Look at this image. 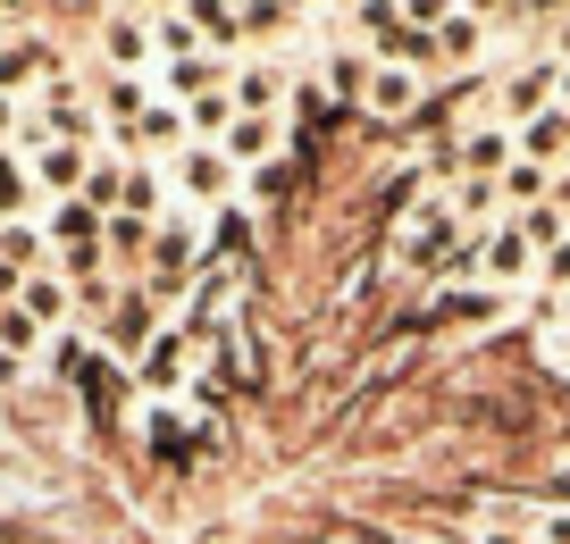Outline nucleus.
<instances>
[{"label": "nucleus", "mask_w": 570, "mask_h": 544, "mask_svg": "<svg viewBox=\"0 0 570 544\" xmlns=\"http://www.w3.org/2000/svg\"><path fill=\"white\" fill-rule=\"evenodd\" d=\"M470 268H479V277L503 294V285H520V277L537 268V244L520 235V218H503V227H487L479 244H470Z\"/></svg>", "instance_id": "nucleus-1"}, {"label": "nucleus", "mask_w": 570, "mask_h": 544, "mask_svg": "<svg viewBox=\"0 0 570 544\" xmlns=\"http://www.w3.org/2000/svg\"><path fill=\"white\" fill-rule=\"evenodd\" d=\"M142 260H151V285H142V294H151V301H168V294H177V285L202 268V235H194V227H160Z\"/></svg>", "instance_id": "nucleus-2"}, {"label": "nucleus", "mask_w": 570, "mask_h": 544, "mask_svg": "<svg viewBox=\"0 0 570 544\" xmlns=\"http://www.w3.org/2000/svg\"><path fill=\"white\" fill-rule=\"evenodd\" d=\"M411 109H420V76L403 68V59H377L370 76H361V118H411Z\"/></svg>", "instance_id": "nucleus-3"}, {"label": "nucleus", "mask_w": 570, "mask_h": 544, "mask_svg": "<svg viewBox=\"0 0 570 544\" xmlns=\"http://www.w3.org/2000/svg\"><path fill=\"white\" fill-rule=\"evenodd\" d=\"M135 369H142V386H151V394H177V386H185V369H194V327H160V335H151V352H142Z\"/></svg>", "instance_id": "nucleus-4"}, {"label": "nucleus", "mask_w": 570, "mask_h": 544, "mask_svg": "<svg viewBox=\"0 0 570 544\" xmlns=\"http://www.w3.org/2000/svg\"><path fill=\"white\" fill-rule=\"evenodd\" d=\"M26 168H35V185H51L59 201L68 194H85V142H42V135H26Z\"/></svg>", "instance_id": "nucleus-5"}, {"label": "nucleus", "mask_w": 570, "mask_h": 544, "mask_svg": "<svg viewBox=\"0 0 570 544\" xmlns=\"http://www.w3.org/2000/svg\"><path fill=\"white\" fill-rule=\"evenodd\" d=\"M101 335H109V352H126V360H142L151 352V294H126V301H109V318H101Z\"/></svg>", "instance_id": "nucleus-6"}, {"label": "nucleus", "mask_w": 570, "mask_h": 544, "mask_svg": "<svg viewBox=\"0 0 570 544\" xmlns=\"http://www.w3.org/2000/svg\"><path fill=\"white\" fill-rule=\"evenodd\" d=\"M35 76H42V85H59V76H68V68H59V51H51V42H9V51H0V92L35 85Z\"/></svg>", "instance_id": "nucleus-7"}, {"label": "nucleus", "mask_w": 570, "mask_h": 544, "mask_svg": "<svg viewBox=\"0 0 570 544\" xmlns=\"http://www.w3.org/2000/svg\"><path fill=\"white\" fill-rule=\"evenodd\" d=\"M570 151V109L553 101V109H537L529 126H520V159H537V168H546V159H562Z\"/></svg>", "instance_id": "nucleus-8"}, {"label": "nucleus", "mask_w": 570, "mask_h": 544, "mask_svg": "<svg viewBox=\"0 0 570 544\" xmlns=\"http://www.w3.org/2000/svg\"><path fill=\"white\" fill-rule=\"evenodd\" d=\"M51 244H59V251H92V244H101V210H92L85 194H68V201L51 210Z\"/></svg>", "instance_id": "nucleus-9"}, {"label": "nucleus", "mask_w": 570, "mask_h": 544, "mask_svg": "<svg viewBox=\"0 0 570 544\" xmlns=\"http://www.w3.org/2000/svg\"><path fill=\"white\" fill-rule=\"evenodd\" d=\"M76 394H85V411H92V419H118V394H126V377H118V360H101V352H92V360H85V377H76Z\"/></svg>", "instance_id": "nucleus-10"}, {"label": "nucleus", "mask_w": 570, "mask_h": 544, "mask_svg": "<svg viewBox=\"0 0 570 544\" xmlns=\"http://www.w3.org/2000/svg\"><path fill=\"white\" fill-rule=\"evenodd\" d=\"M177 185L194 201H227V151H177Z\"/></svg>", "instance_id": "nucleus-11"}, {"label": "nucleus", "mask_w": 570, "mask_h": 544, "mask_svg": "<svg viewBox=\"0 0 570 544\" xmlns=\"http://www.w3.org/2000/svg\"><path fill=\"white\" fill-rule=\"evenodd\" d=\"M68 301H76L68 277H26V285H18V310L35 318V327H59V318H68Z\"/></svg>", "instance_id": "nucleus-12"}, {"label": "nucleus", "mask_w": 570, "mask_h": 544, "mask_svg": "<svg viewBox=\"0 0 570 544\" xmlns=\"http://www.w3.org/2000/svg\"><path fill=\"white\" fill-rule=\"evenodd\" d=\"M109 68H142V59H151V26L135 18V9H126V18H109Z\"/></svg>", "instance_id": "nucleus-13"}, {"label": "nucleus", "mask_w": 570, "mask_h": 544, "mask_svg": "<svg viewBox=\"0 0 570 544\" xmlns=\"http://www.w3.org/2000/svg\"><path fill=\"white\" fill-rule=\"evenodd\" d=\"M101 251H118V260H142V251H151V218L109 210V218H101Z\"/></svg>", "instance_id": "nucleus-14"}, {"label": "nucleus", "mask_w": 570, "mask_h": 544, "mask_svg": "<svg viewBox=\"0 0 570 544\" xmlns=\"http://www.w3.org/2000/svg\"><path fill=\"white\" fill-rule=\"evenodd\" d=\"M26 201H35V168H26L18 151H0V227L26 218Z\"/></svg>", "instance_id": "nucleus-15"}, {"label": "nucleus", "mask_w": 570, "mask_h": 544, "mask_svg": "<svg viewBox=\"0 0 570 544\" xmlns=\"http://www.w3.org/2000/svg\"><path fill=\"white\" fill-rule=\"evenodd\" d=\"M218 142H227V159H268L277 151V118H235Z\"/></svg>", "instance_id": "nucleus-16"}, {"label": "nucleus", "mask_w": 570, "mask_h": 544, "mask_svg": "<svg viewBox=\"0 0 570 544\" xmlns=\"http://www.w3.org/2000/svg\"><path fill=\"white\" fill-rule=\"evenodd\" d=\"M185 26H194V34H210V42H235V34H244V18H235L227 0H185Z\"/></svg>", "instance_id": "nucleus-17"}, {"label": "nucleus", "mask_w": 570, "mask_h": 544, "mask_svg": "<svg viewBox=\"0 0 570 544\" xmlns=\"http://www.w3.org/2000/svg\"><path fill=\"white\" fill-rule=\"evenodd\" d=\"M394 9H403V26H411V34H428V42L462 18V0H394Z\"/></svg>", "instance_id": "nucleus-18"}, {"label": "nucleus", "mask_w": 570, "mask_h": 544, "mask_svg": "<svg viewBox=\"0 0 570 544\" xmlns=\"http://www.w3.org/2000/svg\"><path fill=\"white\" fill-rule=\"evenodd\" d=\"M126 135H135V142H151V151H168V142H185V118H177L168 101H151L135 126H126Z\"/></svg>", "instance_id": "nucleus-19"}, {"label": "nucleus", "mask_w": 570, "mask_h": 544, "mask_svg": "<svg viewBox=\"0 0 570 544\" xmlns=\"http://www.w3.org/2000/svg\"><path fill=\"white\" fill-rule=\"evenodd\" d=\"M142 436H151V453H160V461H194V427H177V411H151Z\"/></svg>", "instance_id": "nucleus-20"}, {"label": "nucleus", "mask_w": 570, "mask_h": 544, "mask_svg": "<svg viewBox=\"0 0 570 544\" xmlns=\"http://www.w3.org/2000/svg\"><path fill=\"white\" fill-rule=\"evenodd\" d=\"M503 201H512V210H537V201H546V168H537V159H512V168H503Z\"/></svg>", "instance_id": "nucleus-21"}, {"label": "nucleus", "mask_w": 570, "mask_h": 544, "mask_svg": "<svg viewBox=\"0 0 570 544\" xmlns=\"http://www.w3.org/2000/svg\"><path fill=\"white\" fill-rule=\"evenodd\" d=\"M0 260H9V268H18V277H26V268L42 260V235L26 227V218H9V227H0Z\"/></svg>", "instance_id": "nucleus-22"}, {"label": "nucleus", "mask_w": 570, "mask_h": 544, "mask_svg": "<svg viewBox=\"0 0 570 544\" xmlns=\"http://www.w3.org/2000/svg\"><path fill=\"white\" fill-rule=\"evenodd\" d=\"M487 310H495V285H470V294H436L428 318H445V327H453V318H487Z\"/></svg>", "instance_id": "nucleus-23"}, {"label": "nucleus", "mask_w": 570, "mask_h": 544, "mask_svg": "<svg viewBox=\"0 0 570 544\" xmlns=\"http://www.w3.org/2000/svg\"><path fill=\"white\" fill-rule=\"evenodd\" d=\"M185 126H194V135H227V126H235V101H227V92H202V101L185 109Z\"/></svg>", "instance_id": "nucleus-24"}, {"label": "nucleus", "mask_w": 570, "mask_h": 544, "mask_svg": "<svg viewBox=\"0 0 570 544\" xmlns=\"http://www.w3.org/2000/svg\"><path fill=\"white\" fill-rule=\"evenodd\" d=\"M294 126H303V135H327V126H336V101H327L320 85H303L294 92Z\"/></svg>", "instance_id": "nucleus-25"}, {"label": "nucleus", "mask_w": 570, "mask_h": 544, "mask_svg": "<svg viewBox=\"0 0 570 544\" xmlns=\"http://www.w3.org/2000/svg\"><path fill=\"white\" fill-rule=\"evenodd\" d=\"M118 210L151 218V210H160V176H151V168H126V194H118Z\"/></svg>", "instance_id": "nucleus-26"}, {"label": "nucleus", "mask_w": 570, "mask_h": 544, "mask_svg": "<svg viewBox=\"0 0 570 544\" xmlns=\"http://www.w3.org/2000/svg\"><path fill=\"white\" fill-rule=\"evenodd\" d=\"M35 344H42V327H35V318L18 310V301H9V310H0V352H18V360H26Z\"/></svg>", "instance_id": "nucleus-27"}, {"label": "nucleus", "mask_w": 570, "mask_h": 544, "mask_svg": "<svg viewBox=\"0 0 570 544\" xmlns=\"http://www.w3.org/2000/svg\"><path fill=\"white\" fill-rule=\"evenodd\" d=\"M436 59H453V68H462V59H479V18H453L445 34H436Z\"/></svg>", "instance_id": "nucleus-28"}, {"label": "nucleus", "mask_w": 570, "mask_h": 544, "mask_svg": "<svg viewBox=\"0 0 570 544\" xmlns=\"http://www.w3.org/2000/svg\"><path fill=\"white\" fill-rule=\"evenodd\" d=\"M118 194H126V168H109V159L85 168V201H92V210H118Z\"/></svg>", "instance_id": "nucleus-29"}, {"label": "nucleus", "mask_w": 570, "mask_h": 544, "mask_svg": "<svg viewBox=\"0 0 570 544\" xmlns=\"http://www.w3.org/2000/svg\"><path fill=\"white\" fill-rule=\"evenodd\" d=\"M244 244H252L244 210H218V227H210V251H218V260H244Z\"/></svg>", "instance_id": "nucleus-30"}, {"label": "nucleus", "mask_w": 570, "mask_h": 544, "mask_svg": "<svg viewBox=\"0 0 570 544\" xmlns=\"http://www.w3.org/2000/svg\"><path fill=\"white\" fill-rule=\"evenodd\" d=\"M294 18V0H244V34H277Z\"/></svg>", "instance_id": "nucleus-31"}, {"label": "nucleus", "mask_w": 570, "mask_h": 544, "mask_svg": "<svg viewBox=\"0 0 570 544\" xmlns=\"http://www.w3.org/2000/svg\"><path fill=\"white\" fill-rule=\"evenodd\" d=\"M553 9H570V0H512V18H553Z\"/></svg>", "instance_id": "nucleus-32"}, {"label": "nucleus", "mask_w": 570, "mask_h": 544, "mask_svg": "<svg viewBox=\"0 0 570 544\" xmlns=\"http://www.w3.org/2000/svg\"><path fill=\"white\" fill-rule=\"evenodd\" d=\"M495 9H512V0H462V18H495Z\"/></svg>", "instance_id": "nucleus-33"}, {"label": "nucleus", "mask_w": 570, "mask_h": 544, "mask_svg": "<svg viewBox=\"0 0 570 544\" xmlns=\"http://www.w3.org/2000/svg\"><path fill=\"white\" fill-rule=\"evenodd\" d=\"M18 369H26L18 352H0V386H18Z\"/></svg>", "instance_id": "nucleus-34"}, {"label": "nucleus", "mask_w": 570, "mask_h": 544, "mask_svg": "<svg viewBox=\"0 0 570 544\" xmlns=\"http://www.w3.org/2000/svg\"><path fill=\"white\" fill-rule=\"evenodd\" d=\"M9 118H18V101H9V92H0V135H9Z\"/></svg>", "instance_id": "nucleus-35"}, {"label": "nucleus", "mask_w": 570, "mask_h": 544, "mask_svg": "<svg viewBox=\"0 0 570 544\" xmlns=\"http://www.w3.org/2000/svg\"><path fill=\"white\" fill-rule=\"evenodd\" d=\"M0 9H18V18H26V9H35V0H0Z\"/></svg>", "instance_id": "nucleus-36"}, {"label": "nucleus", "mask_w": 570, "mask_h": 544, "mask_svg": "<svg viewBox=\"0 0 570 544\" xmlns=\"http://www.w3.org/2000/svg\"><path fill=\"white\" fill-rule=\"evenodd\" d=\"M562 109H570V68H562Z\"/></svg>", "instance_id": "nucleus-37"}, {"label": "nucleus", "mask_w": 570, "mask_h": 544, "mask_svg": "<svg viewBox=\"0 0 570 544\" xmlns=\"http://www.w3.org/2000/svg\"><path fill=\"white\" fill-rule=\"evenodd\" d=\"M562 51H570V18H562Z\"/></svg>", "instance_id": "nucleus-38"}, {"label": "nucleus", "mask_w": 570, "mask_h": 544, "mask_svg": "<svg viewBox=\"0 0 570 544\" xmlns=\"http://www.w3.org/2000/svg\"><path fill=\"white\" fill-rule=\"evenodd\" d=\"M562 318H570V294H562Z\"/></svg>", "instance_id": "nucleus-39"}]
</instances>
